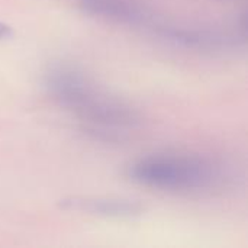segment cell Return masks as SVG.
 I'll return each mask as SVG.
<instances>
[{"mask_svg":"<svg viewBox=\"0 0 248 248\" xmlns=\"http://www.w3.org/2000/svg\"><path fill=\"white\" fill-rule=\"evenodd\" d=\"M76 209H84L92 214H105V215H125L132 214L134 205L119 201H73Z\"/></svg>","mask_w":248,"mask_h":248,"instance_id":"2","label":"cell"},{"mask_svg":"<svg viewBox=\"0 0 248 248\" xmlns=\"http://www.w3.org/2000/svg\"><path fill=\"white\" fill-rule=\"evenodd\" d=\"M128 176L147 187L192 192L211 186L217 179V171L205 160L169 154L138 160L128 169Z\"/></svg>","mask_w":248,"mask_h":248,"instance_id":"1","label":"cell"},{"mask_svg":"<svg viewBox=\"0 0 248 248\" xmlns=\"http://www.w3.org/2000/svg\"><path fill=\"white\" fill-rule=\"evenodd\" d=\"M10 33H12L10 26L6 25V23H3V22H0V39H4V38L10 36Z\"/></svg>","mask_w":248,"mask_h":248,"instance_id":"3","label":"cell"}]
</instances>
